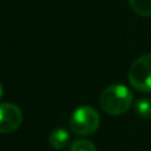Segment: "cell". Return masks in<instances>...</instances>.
Wrapping results in <instances>:
<instances>
[{
  "instance_id": "8992f818",
  "label": "cell",
  "mask_w": 151,
  "mask_h": 151,
  "mask_svg": "<svg viewBox=\"0 0 151 151\" xmlns=\"http://www.w3.org/2000/svg\"><path fill=\"white\" fill-rule=\"evenodd\" d=\"M131 9L142 17L151 16V0H129Z\"/></svg>"
},
{
  "instance_id": "7a4b0ae2",
  "label": "cell",
  "mask_w": 151,
  "mask_h": 151,
  "mask_svg": "<svg viewBox=\"0 0 151 151\" xmlns=\"http://www.w3.org/2000/svg\"><path fill=\"white\" fill-rule=\"evenodd\" d=\"M99 114L91 106H80L72 113L70 129L76 135L86 137L96 133L99 126Z\"/></svg>"
},
{
  "instance_id": "ba28073f",
  "label": "cell",
  "mask_w": 151,
  "mask_h": 151,
  "mask_svg": "<svg viewBox=\"0 0 151 151\" xmlns=\"http://www.w3.org/2000/svg\"><path fill=\"white\" fill-rule=\"evenodd\" d=\"M70 151H97L96 145L88 139H77L72 143Z\"/></svg>"
},
{
  "instance_id": "6da1fadb",
  "label": "cell",
  "mask_w": 151,
  "mask_h": 151,
  "mask_svg": "<svg viewBox=\"0 0 151 151\" xmlns=\"http://www.w3.org/2000/svg\"><path fill=\"white\" fill-rule=\"evenodd\" d=\"M133 93L122 83H113L104 89L99 97L102 110L109 115H122L133 105Z\"/></svg>"
},
{
  "instance_id": "277c9868",
  "label": "cell",
  "mask_w": 151,
  "mask_h": 151,
  "mask_svg": "<svg viewBox=\"0 0 151 151\" xmlns=\"http://www.w3.org/2000/svg\"><path fill=\"white\" fill-rule=\"evenodd\" d=\"M23 122V113L20 107L11 102L0 105V133L11 134L20 127Z\"/></svg>"
},
{
  "instance_id": "5b68a950",
  "label": "cell",
  "mask_w": 151,
  "mask_h": 151,
  "mask_svg": "<svg viewBox=\"0 0 151 151\" xmlns=\"http://www.w3.org/2000/svg\"><path fill=\"white\" fill-rule=\"evenodd\" d=\"M69 141H70V135H69L68 130H65V129H56L49 134L50 147L57 151L65 149L68 146Z\"/></svg>"
},
{
  "instance_id": "52a82bcc",
  "label": "cell",
  "mask_w": 151,
  "mask_h": 151,
  "mask_svg": "<svg viewBox=\"0 0 151 151\" xmlns=\"http://www.w3.org/2000/svg\"><path fill=\"white\" fill-rule=\"evenodd\" d=\"M134 110L135 113L143 119H150L151 118V99L150 98H139L134 104Z\"/></svg>"
},
{
  "instance_id": "3957f363",
  "label": "cell",
  "mask_w": 151,
  "mask_h": 151,
  "mask_svg": "<svg viewBox=\"0 0 151 151\" xmlns=\"http://www.w3.org/2000/svg\"><path fill=\"white\" fill-rule=\"evenodd\" d=\"M127 77L135 90L142 93L151 91V53H145L131 64Z\"/></svg>"
}]
</instances>
